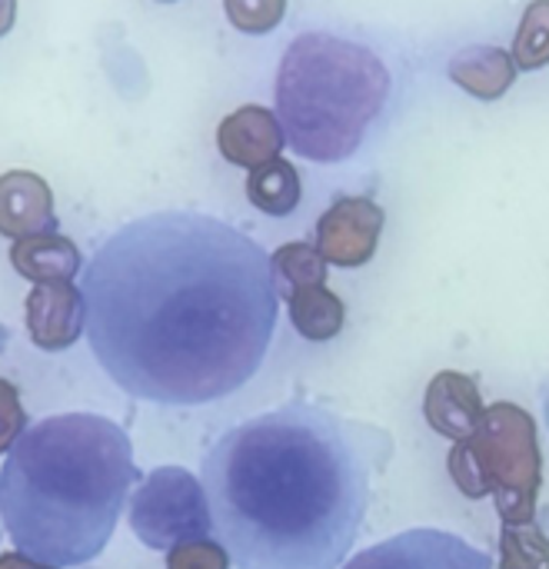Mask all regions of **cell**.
<instances>
[{"label":"cell","mask_w":549,"mask_h":569,"mask_svg":"<svg viewBox=\"0 0 549 569\" xmlns=\"http://www.w3.org/2000/svg\"><path fill=\"white\" fill-rule=\"evenodd\" d=\"M80 290L93 360L123 393L160 407L213 403L250 383L280 307L270 253L193 210L113 230Z\"/></svg>","instance_id":"6da1fadb"},{"label":"cell","mask_w":549,"mask_h":569,"mask_svg":"<svg viewBox=\"0 0 549 569\" xmlns=\"http://www.w3.org/2000/svg\"><path fill=\"white\" fill-rule=\"evenodd\" d=\"M203 490L237 569H337L363 530L370 457L353 423L287 403L210 447Z\"/></svg>","instance_id":"7a4b0ae2"},{"label":"cell","mask_w":549,"mask_h":569,"mask_svg":"<svg viewBox=\"0 0 549 569\" xmlns=\"http://www.w3.org/2000/svg\"><path fill=\"white\" fill-rule=\"evenodd\" d=\"M137 480L123 427L97 413L47 417L0 467V523L37 563L83 567L103 553Z\"/></svg>","instance_id":"3957f363"},{"label":"cell","mask_w":549,"mask_h":569,"mask_svg":"<svg viewBox=\"0 0 549 569\" xmlns=\"http://www.w3.org/2000/svg\"><path fill=\"white\" fill-rule=\"evenodd\" d=\"M277 117L293 153L337 163L357 153L390 97L383 60L337 33H300L277 70Z\"/></svg>","instance_id":"277c9868"},{"label":"cell","mask_w":549,"mask_h":569,"mask_svg":"<svg viewBox=\"0 0 549 569\" xmlns=\"http://www.w3.org/2000/svg\"><path fill=\"white\" fill-rule=\"evenodd\" d=\"M447 470L467 500L493 497L503 523L537 520L543 450L533 413L510 400L487 407L480 430L470 440L453 443Z\"/></svg>","instance_id":"5b68a950"},{"label":"cell","mask_w":549,"mask_h":569,"mask_svg":"<svg viewBox=\"0 0 549 569\" xmlns=\"http://www.w3.org/2000/svg\"><path fill=\"white\" fill-rule=\"evenodd\" d=\"M130 530L150 550L210 537L213 513L203 483L183 467H157L130 497Z\"/></svg>","instance_id":"8992f818"},{"label":"cell","mask_w":549,"mask_h":569,"mask_svg":"<svg viewBox=\"0 0 549 569\" xmlns=\"http://www.w3.org/2000/svg\"><path fill=\"white\" fill-rule=\"evenodd\" d=\"M347 569H493V560L443 530H410L353 557Z\"/></svg>","instance_id":"52a82bcc"},{"label":"cell","mask_w":549,"mask_h":569,"mask_svg":"<svg viewBox=\"0 0 549 569\" xmlns=\"http://www.w3.org/2000/svg\"><path fill=\"white\" fill-rule=\"evenodd\" d=\"M387 213L370 197H340L317 220V250L340 270H357L373 260Z\"/></svg>","instance_id":"ba28073f"},{"label":"cell","mask_w":549,"mask_h":569,"mask_svg":"<svg viewBox=\"0 0 549 569\" xmlns=\"http://www.w3.org/2000/svg\"><path fill=\"white\" fill-rule=\"evenodd\" d=\"M27 337L43 353H60L87 333L83 290L73 283H37L23 300Z\"/></svg>","instance_id":"9c48e42d"},{"label":"cell","mask_w":549,"mask_h":569,"mask_svg":"<svg viewBox=\"0 0 549 569\" xmlns=\"http://www.w3.org/2000/svg\"><path fill=\"white\" fill-rule=\"evenodd\" d=\"M423 417L433 433H440L453 443H463L480 430V423L487 417V403H483L473 377H467L460 370H440L427 383Z\"/></svg>","instance_id":"30bf717a"},{"label":"cell","mask_w":549,"mask_h":569,"mask_svg":"<svg viewBox=\"0 0 549 569\" xmlns=\"http://www.w3.org/2000/svg\"><path fill=\"white\" fill-rule=\"evenodd\" d=\"M287 137L280 127V117L267 107L243 103L233 113H227L217 127V147L220 153L243 170H257L280 157Z\"/></svg>","instance_id":"8fae6325"},{"label":"cell","mask_w":549,"mask_h":569,"mask_svg":"<svg viewBox=\"0 0 549 569\" xmlns=\"http://www.w3.org/2000/svg\"><path fill=\"white\" fill-rule=\"evenodd\" d=\"M53 190L40 173L7 170L0 173V237L23 240L37 233H53Z\"/></svg>","instance_id":"7c38bea8"},{"label":"cell","mask_w":549,"mask_h":569,"mask_svg":"<svg viewBox=\"0 0 549 569\" xmlns=\"http://www.w3.org/2000/svg\"><path fill=\"white\" fill-rule=\"evenodd\" d=\"M517 70L520 67H517L513 53L503 47H490V43H473V47L457 50L447 67L450 80L460 90H467L470 97L487 100V103L500 100L513 87Z\"/></svg>","instance_id":"4fadbf2b"},{"label":"cell","mask_w":549,"mask_h":569,"mask_svg":"<svg viewBox=\"0 0 549 569\" xmlns=\"http://www.w3.org/2000/svg\"><path fill=\"white\" fill-rule=\"evenodd\" d=\"M10 267L37 283H73V277L83 267V257L77 250V243L63 233H37V237H23L13 240L10 247Z\"/></svg>","instance_id":"5bb4252c"},{"label":"cell","mask_w":549,"mask_h":569,"mask_svg":"<svg viewBox=\"0 0 549 569\" xmlns=\"http://www.w3.org/2000/svg\"><path fill=\"white\" fill-rule=\"evenodd\" d=\"M283 303H287V317H290L293 330L310 343L337 340L347 323V307L327 283L300 287V290L287 293Z\"/></svg>","instance_id":"9a60e30c"},{"label":"cell","mask_w":549,"mask_h":569,"mask_svg":"<svg viewBox=\"0 0 549 569\" xmlns=\"http://www.w3.org/2000/svg\"><path fill=\"white\" fill-rule=\"evenodd\" d=\"M303 187H300V173L290 160H270L257 170H250L247 177V200L263 210L267 217H290L300 207Z\"/></svg>","instance_id":"2e32d148"},{"label":"cell","mask_w":549,"mask_h":569,"mask_svg":"<svg viewBox=\"0 0 549 569\" xmlns=\"http://www.w3.org/2000/svg\"><path fill=\"white\" fill-rule=\"evenodd\" d=\"M270 267H273V280H277L280 297H287L300 287L327 283V270H330V263L323 260L317 243H307V240H293V243L277 247L270 253Z\"/></svg>","instance_id":"e0dca14e"},{"label":"cell","mask_w":549,"mask_h":569,"mask_svg":"<svg viewBox=\"0 0 549 569\" xmlns=\"http://www.w3.org/2000/svg\"><path fill=\"white\" fill-rule=\"evenodd\" d=\"M497 569H549L547 530L530 523H503L500 527V557Z\"/></svg>","instance_id":"ac0fdd59"},{"label":"cell","mask_w":549,"mask_h":569,"mask_svg":"<svg viewBox=\"0 0 549 569\" xmlns=\"http://www.w3.org/2000/svg\"><path fill=\"white\" fill-rule=\"evenodd\" d=\"M513 60L520 70H540L549 63V0H533L523 10L520 30L513 37Z\"/></svg>","instance_id":"d6986e66"},{"label":"cell","mask_w":549,"mask_h":569,"mask_svg":"<svg viewBox=\"0 0 549 569\" xmlns=\"http://www.w3.org/2000/svg\"><path fill=\"white\" fill-rule=\"evenodd\" d=\"M223 10L237 30L270 33L287 13V0H223Z\"/></svg>","instance_id":"ffe728a7"},{"label":"cell","mask_w":549,"mask_h":569,"mask_svg":"<svg viewBox=\"0 0 549 569\" xmlns=\"http://www.w3.org/2000/svg\"><path fill=\"white\" fill-rule=\"evenodd\" d=\"M233 557L220 540L197 537L167 550V569H230Z\"/></svg>","instance_id":"44dd1931"},{"label":"cell","mask_w":549,"mask_h":569,"mask_svg":"<svg viewBox=\"0 0 549 569\" xmlns=\"http://www.w3.org/2000/svg\"><path fill=\"white\" fill-rule=\"evenodd\" d=\"M23 433H27V410L20 403V390L10 380H0V453H10Z\"/></svg>","instance_id":"7402d4cb"},{"label":"cell","mask_w":549,"mask_h":569,"mask_svg":"<svg viewBox=\"0 0 549 569\" xmlns=\"http://www.w3.org/2000/svg\"><path fill=\"white\" fill-rule=\"evenodd\" d=\"M0 569H57V567H47V563H37V560H30L27 553H0Z\"/></svg>","instance_id":"603a6c76"},{"label":"cell","mask_w":549,"mask_h":569,"mask_svg":"<svg viewBox=\"0 0 549 569\" xmlns=\"http://www.w3.org/2000/svg\"><path fill=\"white\" fill-rule=\"evenodd\" d=\"M13 20H17V0H0V37L10 33Z\"/></svg>","instance_id":"cb8c5ba5"},{"label":"cell","mask_w":549,"mask_h":569,"mask_svg":"<svg viewBox=\"0 0 549 569\" xmlns=\"http://www.w3.org/2000/svg\"><path fill=\"white\" fill-rule=\"evenodd\" d=\"M163 3H170V0H163Z\"/></svg>","instance_id":"d4e9b609"}]
</instances>
